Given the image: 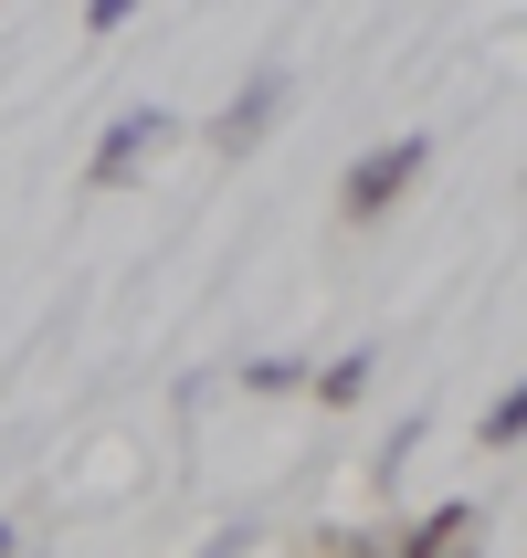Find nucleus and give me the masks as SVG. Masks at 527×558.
<instances>
[{"mask_svg": "<svg viewBox=\"0 0 527 558\" xmlns=\"http://www.w3.org/2000/svg\"><path fill=\"white\" fill-rule=\"evenodd\" d=\"M465 537H475V506H433V517H422L402 548H380V558H454Z\"/></svg>", "mask_w": 527, "mask_h": 558, "instance_id": "20e7f679", "label": "nucleus"}, {"mask_svg": "<svg viewBox=\"0 0 527 558\" xmlns=\"http://www.w3.org/2000/svg\"><path fill=\"white\" fill-rule=\"evenodd\" d=\"M158 148H169V117H158V106H137V117H117L106 137H95L85 180H95V190H127V180H137V169H148Z\"/></svg>", "mask_w": 527, "mask_h": 558, "instance_id": "f03ea898", "label": "nucleus"}, {"mask_svg": "<svg viewBox=\"0 0 527 558\" xmlns=\"http://www.w3.org/2000/svg\"><path fill=\"white\" fill-rule=\"evenodd\" d=\"M0 558H22V548H11V527H0Z\"/></svg>", "mask_w": 527, "mask_h": 558, "instance_id": "6e6552de", "label": "nucleus"}, {"mask_svg": "<svg viewBox=\"0 0 527 558\" xmlns=\"http://www.w3.org/2000/svg\"><path fill=\"white\" fill-rule=\"evenodd\" d=\"M422 158H433V137H380V148H359V158H348V180H338V211L348 221H380L411 180H422Z\"/></svg>", "mask_w": 527, "mask_h": 558, "instance_id": "f257e3e1", "label": "nucleus"}, {"mask_svg": "<svg viewBox=\"0 0 527 558\" xmlns=\"http://www.w3.org/2000/svg\"><path fill=\"white\" fill-rule=\"evenodd\" d=\"M370 369H380L370 348H359V359H338V369H316V401H327V411H348L359 390H370Z\"/></svg>", "mask_w": 527, "mask_h": 558, "instance_id": "39448f33", "label": "nucleus"}, {"mask_svg": "<svg viewBox=\"0 0 527 558\" xmlns=\"http://www.w3.org/2000/svg\"><path fill=\"white\" fill-rule=\"evenodd\" d=\"M517 433H527V390H506V401L486 411V442H496V453H517Z\"/></svg>", "mask_w": 527, "mask_h": 558, "instance_id": "423d86ee", "label": "nucleus"}, {"mask_svg": "<svg viewBox=\"0 0 527 558\" xmlns=\"http://www.w3.org/2000/svg\"><path fill=\"white\" fill-rule=\"evenodd\" d=\"M275 106H285V74H253V85H243V106H232V117L212 126V148H221V158H243L253 137L275 126Z\"/></svg>", "mask_w": 527, "mask_h": 558, "instance_id": "7ed1b4c3", "label": "nucleus"}, {"mask_svg": "<svg viewBox=\"0 0 527 558\" xmlns=\"http://www.w3.org/2000/svg\"><path fill=\"white\" fill-rule=\"evenodd\" d=\"M127 11H137V0H85V32H117Z\"/></svg>", "mask_w": 527, "mask_h": 558, "instance_id": "0eeeda50", "label": "nucleus"}]
</instances>
